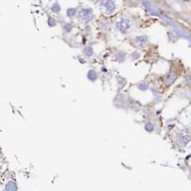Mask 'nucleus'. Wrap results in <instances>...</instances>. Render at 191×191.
Here are the masks:
<instances>
[{"label": "nucleus", "instance_id": "obj_2", "mask_svg": "<svg viewBox=\"0 0 191 191\" xmlns=\"http://www.w3.org/2000/svg\"><path fill=\"white\" fill-rule=\"evenodd\" d=\"M90 10H88V9H83L80 12V16H81L82 18H88L90 17Z\"/></svg>", "mask_w": 191, "mask_h": 191}, {"label": "nucleus", "instance_id": "obj_1", "mask_svg": "<svg viewBox=\"0 0 191 191\" xmlns=\"http://www.w3.org/2000/svg\"><path fill=\"white\" fill-rule=\"evenodd\" d=\"M101 9L104 12L111 13L114 9L115 6L111 0H103L101 4Z\"/></svg>", "mask_w": 191, "mask_h": 191}]
</instances>
